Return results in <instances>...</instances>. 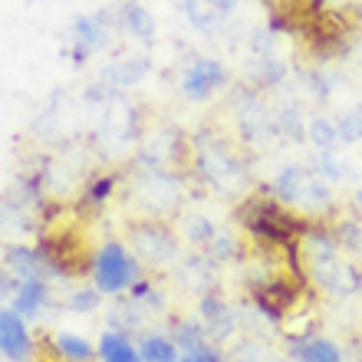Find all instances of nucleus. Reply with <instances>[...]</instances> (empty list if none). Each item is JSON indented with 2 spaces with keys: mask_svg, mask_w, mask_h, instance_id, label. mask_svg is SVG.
Returning <instances> with one entry per match:
<instances>
[{
  "mask_svg": "<svg viewBox=\"0 0 362 362\" xmlns=\"http://www.w3.org/2000/svg\"><path fill=\"white\" fill-rule=\"evenodd\" d=\"M148 73V59H142V57H135V59H122L119 66H112V69H105L103 73V79L109 83V86H132V83H139V79Z\"/></svg>",
  "mask_w": 362,
  "mask_h": 362,
  "instance_id": "a211bd4d",
  "label": "nucleus"
},
{
  "mask_svg": "<svg viewBox=\"0 0 362 362\" xmlns=\"http://www.w3.org/2000/svg\"><path fill=\"white\" fill-rule=\"evenodd\" d=\"M172 336H175V346L188 349V353L204 346V326H201V320H172Z\"/></svg>",
  "mask_w": 362,
  "mask_h": 362,
  "instance_id": "412c9836",
  "label": "nucleus"
},
{
  "mask_svg": "<svg viewBox=\"0 0 362 362\" xmlns=\"http://www.w3.org/2000/svg\"><path fill=\"white\" fill-rule=\"evenodd\" d=\"M53 362H63V359H59V356H57V353H53Z\"/></svg>",
  "mask_w": 362,
  "mask_h": 362,
  "instance_id": "c756f323",
  "label": "nucleus"
},
{
  "mask_svg": "<svg viewBox=\"0 0 362 362\" xmlns=\"http://www.w3.org/2000/svg\"><path fill=\"white\" fill-rule=\"evenodd\" d=\"M103 13L99 17H89V13H79L69 30H73V49H69V63L73 66H83L89 57H95L99 49L105 47V30L109 23H103Z\"/></svg>",
  "mask_w": 362,
  "mask_h": 362,
  "instance_id": "6e6552de",
  "label": "nucleus"
},
{
  "mask_svg": "<svg viewBox=\"0 0 362 362\" xmlns=\"http://www.w3.org/2000/svg\"><path fill=\"white\" fill-rule=\"evenodd\" d=\"M115 27L122 30L125 37L139 40V43H152L155 40V20L139 0H122L115 7Z\"/></svg>",
  "mask_w": 362,
  "mask_h": 362,
  "instance_id": "9d476101",
  "label": "nucleus"
},
{
  "mask_svg": "<svg viewBox=\"0 0 362 362\" xmlns=\"http://www.w3.org/2000/svg\"><path fill=\"white\" fill-rule=\"evenodd\" d=\"M198 4H201L204 10H208L211 17H218V20H224V17L230 13V10L238 7V0H198Z\"/></svg>",
  "mask_w": 362,
  "mask_h": 362,
  "instance_id": "a878e982",
  "label": "nucleus"
},
{
  "mask_svg": "<svg viewBox=\"0 0 362 362\" xmlns=\"http://www.w3.org/2000/svg\"><path fill=\"white\" fill-rule=\"evenodd\" d=\"M224 86H228V69L221 66L218 59H208V57L191 59V66L181 76V93L191 103H204V99H211Z\"/></svg>",
  "mask_w": 362,
  "mask_h": 362,
  "instance_id": "423d86ee",
  "label": "nucleus"
},
{
  "mask_svg": "<svg viewBox=\"0 0 362 362\" xmlns=\"http://www.w3.org/2000/svg\"><path fill=\"white\" fill-rule=\"evenodd\" d=\"M119 178H122L119 172H99V175H93V178L83 185V194H79V201H76V214H89V211L103 208L105 201L112 198V191H115V185H119Z\"/></svg>",
  "mask_w": 362,
  "mask_h": 362,
  "instance_id": "f8f14e48",
  "label": "nucleus"
},
{
  "mask_svg": "<svg viewBox=\"0 0 362 362\" xmlns=\"http://www.w3.org/2000/svg\"><path fill=\"white\" fill-rule=\"evenodd\" d=\"M103 290L99 286H76V290H69V296H66V310L69 313H76V316H89V313H95L99 310V303H103Z\"/></svg>",
  "mask_w": 362,
  "mask_h": 362,
  "instance_id": "aec40b11",
  "label": "nucleus"
},
{
  "mask_svg": "<svg viewBox=\"0 0 362 362\" xmlns=\"http://www.w3.org/2000/svg\"><path fill=\"white\" fill-rule=\"evenodd\" d=\"M178 362H194V359H191V356H185V359H178Z\"/></svg>",
  "mask_w": 362,
  "mask_h": 362,
  "instance_id": "c85d7f7f",
  "label": "nucleus"
},
{
  "mask_svg": "<svg viewBox=\"0 0 362 362\" xmlns=\"http://www.w3.org/2000/svg\"><path fill=\"white\" fill-rule=\"evenodd\" d=\"M99 359L103 362H142V353L135 349V343L129 339V333H103L99 339Z\"/></svg>",
  "mask_w": 362,
  "mask_h": 362,
  "instance_id": "4468645a",
  "label": "nucleus"
},
{
  "mask_svg": "<svg viewBox=\"0 0 362 362\" xmlns=\"http://www.w3.org/2000/svg\"><path fill=\"white\" fill-rule=\"evenodd\" d=\"M306 135L313 139L320 148H329V145L339 139V132H336L333 122H326V119H310V125H306Z\"/></svg>",
  "mask_w": 362,
  "mask_h": 362,
  "instance_id": "4be33fe9",
  "label": "nucleus"
},
{
  "mask_svg": "<svg viewBox=\"0 0 362 362\" xmlns=\"http://www.w3.org/2000/svg\"><path fill=\"white\" fill-rule=\"evenodd\" d=\"M37 343L27 329V320L13 306H0V356L7 362H33Z\"/></svg>",
  "mask_w": 362,
  "mask_h": 362,
  "instance_id": "0eeeda50",
  "label": "nucleus"
},
{
  "mask_svg": "<svg viewBox=\"0 0 362 362\" xmlns=\"http://www.w3.org/2000/svg\"><path fill=\"white\" fill-rule=\"evenodd\" d=\"M178 234L188 240V244H194V247H208L211 240L218 238L214 224H211L204 214H198V211H191V214H185V218L178 221Z\"/></svg>",
  "mask_w": 362,
  "mask_h": 362,
  "instance_id": "dca6fc26",
  "label": "nucleus"
},
{
  "mask_svg": "<svg viewBox=\"0 0 362 362\" xmlns=\"http://www.w3.org/2000/svg\"><path fill=\"white\" fill-rule=\"evenodd\" d=\"M240 224L247 234L270 244H290V238L303 230V224L290 211L280 208V201H247L240 208Z\"/></svg>",
  "mask_w": 362,
  "mask_h": 362,
  "instance_id": "7ed1b4c3",
  "label": "nucleus"
},
{
  "mask_svg": "<svg viewBox=\"0 0 362 362\" xmlns=\"http://www.w3.org/2000/svg\"><path fill=\"white\" fill-rule=\"evenodd\" d=\"M336 132H339V142H359L362 139V112L356 109V112H346L339 122H336Z\"/></svg>",
  "mask_w": 362,
  "mask_h": 362,
  "instance_id": "5701e85b",
  "label": "nucleus"
},
{
  "mask_svg": "<svg viewBox=\"0 0 362 362\" xmlns=\"http://www.w3.org/2000/svg\"><path fill=\"white\" fill-rule=\"evenodd\" d=\"M125 244L135 257L142 260V267H165L178 260V234L168 228L162 218H139L125 224Z\"/></svg>",
  "mask_w": 362,
  "mask_h": 362,
  "instance_id": "f03ea898",
  "label": "nucleus"
},
{
  "mask_svg": "<svg viewBox=\"0 0 362 362\" xmlns=\"http://www.w3.org/2000/svg\"><path fill=\"white\" fill-rule=\"evenodd\" d=\"M316 165H320V172H323L326 181H339L343 175H349V162H343L339 155H320Z\"/></svg>",
  "mask_w": 362,
  "mask_h": 362,
  "instance_id": "393cba45",
  "label": "nucleus"
},
{
  "mask_svg": "<svg viewBox=\"0 0 362 362\" xmlns=\"http://www.w3.org/2000/svg\"><path fill=\"white\" fill-rule=\"evenodd\" d=\"M336 238H339V244H343V247L353 250L356 257H359V264H362V228H359V224H356V221L339 224V234H336Z\"/></svg>",
  "mask_w": 362,
  "mask_h": 362,
  "instance_id": "b1692460",
  "label": "nucleus"
},
{
  "mask_svg": "<svg viewBox=\"0 0 362 362\" xmlns=\"http://www.w3.org/2000/svg\"><path fill=\"white\" fill-rule=\"evenodd\" d=\"M296 300V286L286 284V280H270V284H257L254 286V303L264 316L270 320H280L286 316V310L293 306Z\"/></svg>",
  "mask_w": 362,
  "mask_h": 362,
  "instance_id": "9b49d317",
  "label": "nucleus"
},
{
  "mask_svg": "<svg viewBox=\"0 0 362 362\" xmlns=\"http://www.w3.org/2000/svg\"><path fill=\"white\" fill-rule=\"evenodd\" d=\"M49 346H53V353H57L63 362H93L95 359L93 343L83 339V336H76V333H57Z\"/></svg>",
  "mask_w": 362,
  "mask_h": 362,
  "instance_id": "2eb2a0df",
  "label": "nucleus"
},
{
  "mask_svg": "<svg viewBox=\"0 0 362 362\" xmlns=\"http://www.w3.org/2000/svg\"><path fill=\"white\" fill-rule=\"evenodd\" d=\"M139 276H142V260H139L132 250H129V244H125V240L109 238L103 247L95 250L93 284L99 286L105 296L129 293Z\"/></svg>",
  "mask_w": 362,
  "mask_h": 362,
  "instance_id": "f257e3e1",
  "label": "nucleus"
},
{
  "mask_svg": "<svg viewBox=\"0 0 362 362\" xmlns=\"http://www.w3.org/2000/svg\"><path fill=\"white\" fill-rule=\"evenodd\" d=\"M359 112H362V103H359Z\"/></svg>",
  "mask_w": 362,
  "mask_h": 362,
  "instance_id": "7c9ffc66",
  "label": "nucleus"
},
{
  "mask_svg": "<svg viewBox=\"0 0 362 362\" xmlns=\"http://www.w3.org/2000/svg\"><path fill=\"white\" fill-rule=\"evenodd\" d=\"M198 168L221 191H234L244 185V165L238 162V155L224 152L218 142L198 145Z\"/></svg>",
  "mask_w": 362,
  "mask_h": 362,
  "instance_id": "39448f33",
  "label": "nucleus"
},
{
  "mask_svg": "<svg viewBox=\"0 0 362 362\" xmlns=\"http://www.w3.org/2000/svg\"><path fill=\"white\" fill-rule=\"evenodd\" d=\"M139 353H142V362H178V346L162 333H145L142 336V346H139Z\"/></svg>",
  "mask_w": 362,
  "mask_h": 362,
  "instance_id": "f3484780",
  "label": "nucleus"
},
{
  "mask_svg": "<svg viewBox=\"0 0 362 362\" xmlns=\"http://www.w3.org/2000/svg\"><path fill=\"white\" fill-rule=\"evenodd\" d=\"M13 290H17V280H13V274H10L4 264H0V303H4L7 296H13Z\"/></svg>",
  "mask_w": 362,
  "mask_h": 362,
  "instance_id": "bb28decb",
  "label": "nucleus"
},
{
  "mask_svg": "<svg viewBox=\"0 0 362 362\" xmlns=\"http://www.w3.org/2000/svg\"><path fill=\"white\" fill-rule=\"evenodd\" d=\"M274 194L290 208H326L333 201V191L323 175L306 172L300 165H290L274 178Z\"/></svg>",
  "mask_w": 362,
  "mask_h": 362,
  "instance_id": "20e7f679",
  "label": "nucleus"
},
{
  "mask_svg": "<svg viewBox=\"0 0 362 362\" xmlns=\"http://www.w3.org/2000/svg\"><path fill=\"white\" fill-rule=\"evenodd\" d=\"M296 362H343V353L329 339H306L296 346Z\"/></svg>",
  "mask_w": 362,
  "mask_h": 362,
  "instance_id": "6ab92c4d",
  "label": "nucleus"
},
{
  "mask_svg": "<svg viewBox=\"0 0 362 362\" xmlns=\"http://www.w3.org/2000/svg\"><path fill=\"white\" fill-rule=\"evenodd\" d=\"M356 204H359V211H362V188H359V194H356Z\"/></svg>",
  "mask_w": 362,
  "mask_h": 362,
  "instance_id": "cd10ccee",
  "label": "nucleus"
},
{
  "mask_svg": "<svg viewBox=\"0 0 362 362\" xmlns=\"http://www.w3.org/2000/svg\"><path fill=\"white\" fill-rule=\"evenodd\" d=\"M49 280H20L17 290H13V310H17L23 320H30V316H37L43 306L49 303Z\"/></svg>",
  "mask_w": 362,
  "mask_h": 362,
  "instance_id": "ddd939ff",
  "label": "nucleus"
},
{
  "mask_svg": "<svg viewBox=\"0 0 362 362\" xmlns=\"http://www.w3.org/2000/svg\"><path fill=\"white\" fill-rule=\"evenodd\" d=\"M0 264L13 274L17 284L20 280H49V276H53V270L47 267L43 254H40L37 247H23V244H7Z\"/></svg>",
  "mask_w": 362,
  "mask_h": 362,
  "instance_id": "1a4fd4ad",
  "label": "nucleus"
}]
</instances>
